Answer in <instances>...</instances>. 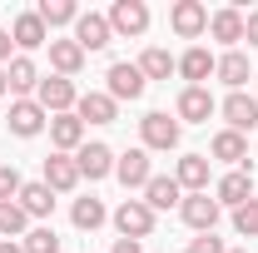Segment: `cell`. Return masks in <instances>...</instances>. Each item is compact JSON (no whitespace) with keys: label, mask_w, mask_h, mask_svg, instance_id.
<instances>
[{"label":"cell","mask_w":258,"mask_h":253,"mask_svg":"<svg viewBox=\"0 0 258 253\" xmlns=\"http://www.w3.org/2000/svg\"><path fill=\"white\" fill-rule=\"evenodd\" d=\"M35 104H40L45 114H70V109L80 104V90H75V80H64V75H45L40 90H35Z\"/></svg>","instance_id":"obj_1"},{"label":"cell","mask_w":258,"mask_h":253,"mask_svg":"<svg viewBox=\"0 0 258 253\" xmlns=\"http://www.w3.org/2000/svg\"><path fill=\"white\" fill-rule=\"evenodd\" d=\"M179 134H184V124H179V119H169L164 109H154V114H144V119H139V139H144V149L169 154V149H179Z\"/></svg>","instance_id":"obj_2"},{"label":"cell","mask_w":258,"mask_h":253,"mask_svg":"<svg viewBox=\"0 0 258 253\" xmlns=\"http://www.w3.org/2000/svg\"><path fill=\"white\" fill-rule=\"evenodd\" d=\"M114 228H119V238H149L154 233V209L144 204V199H124L119 209H114Z\"/></svg>","instance_id":"obj_3"},{"label":"cell","mask_w":258,"mask_h":253,"mask_svg":"<svg viewBox=\"0 0 258 253\" xmlns=\"http://www.w3.org/2000/svg\"><path fill=\"white\" fill-rule=\"evenodd\" d=\"M109 30L139 40V35L149 30V5H144V0H114V5H109Z\"/></svg>","instance_id":"obj_4"},{"label":"cell","mask_w":258,"mask_h":253,"mask_svg":"<svg viewBox=\"0 0 258 253\" xmlns=\"http://www.w3.org/2000/svg\"><path fill=\"white\" fill-rule=\"evenodd\" d=\"M169 25H174L179 40H199V35L209 30V5H204V0H174Z\"/></svg>","instance_id":"obj_5"},{"label":"cell","mask_w":258,"mask_h":253,"mask_svg":"<svg viewBox=\"0 0 258 253\" xmlns=\"http://www.w3.org/2000/svg\"><path fill=\"white\" fill-rule=\"evenodd\" d=\"M104 80H109V90H104V95L114 99V104H119V99H139V95H144V85H149V80H144V70H139V65H129V60H114Z\"/></svg>","instance_id":"obj_6"},{"label":"cell","mask_w":258,"mask_h":253,"mask_svg":"<svg viewBox=\"0 0 258 253\" xmlns=\"http://www.w3.org/2000/svg\"><path fill=\"white\" fill-rule=\"evenodd\" d=\"M214 109H219V104H214V95H209V85H184V90H179V104H174L179 124H204Z\"/></svg>","instance_id":"obj_7"},{"label":"cell","mask_w":258,"mask_h":253,"mask_svg":"<svg viewBox=\"0 0 258 253\" xmlns=\"http://www.w3.org/2000/svg\"><path fill=\"white\" fill-rule=\"evenodd\" d=\"M109 40H114L109 15H99V10H80V20H75V45L90 55V50H104Z\"/></svg>","instance_id":"obj_8"},{"label":"cell","mask_w":258,"mask_h":253,"mask_svg":"<svg viewBox=\"0 0 258 253\" xmlns=\"http://www.w3.org/2000/svg\"><path fill=\"white\" fill-rule=\"evenodd\" d=\"M219 199H209V194H189L184 204H179V219L189 223L194 233H214V223H219Z\"/></svg>","instance_id":"obj_9"},{"label":"cell","mask_w":258,"mask_h":253,"mask_svg":"<svg viewBox=\"0 0 258 253\" xmlns=\"http://www.w3.org/2000/svg\"><path fill=\"white\" fill-rule=\"evenodd\" d=\"M214 199H219V209L248 204V199H253V169H228L224 179L214 184Z\"/></svg>","instance_id":"obj_10"},{"label":"cell","mask_w":258,"mask_h":253,"mask_svg":"<svg viewBox=\"0 0 258 253\" xmlns=\"http://www.w3.org/2000/svg\"><path fill=\"white\" fill-rule=\"evenodd\" d=\"M219 114L228 119V129H233V134H248V129H258V99L238 90V95H228L224 104H219Z\"/></svg>","instance_id":"obj_11"},{"label":"cell","mask_w":258,"mask_h":253,"mask_svg":"<svg viewBox=\"0 0 258 253\" xmlns=\"http://www.w3.org/2000/svg\"><path fill=\"white\" fill-rule=\"evenodd\" d=\"M50 144H55L60 154H80V144H85V124H80L75 109H70V114H50Z\"/></svg>","instance_id":"obj_12"},{"label":"cell","mask_w":258,"mask_h":253,"mask_svg":"<svg viewBox=\"0 0 258 253\" xmlns=\"http://www.w3.org/2000/svg\"><path fill=\"white\" fill-rule=\"evenodd\" d=\"M75 164H80V179H109L114 174V149L109 144H80V154H75Z\"/></svg>","instance_id":"obj_13"},{"label":"cell","mask_w":258,"mask_h":253,"mask_svg":"<svg viewBox=\"0 0 258 253\" xmlns=\"http://www.w3.org/2000/svg\"><path fill=\"white\" fill-rule=\"evenodd\" d=\"M75 114H80V124H114L119 119V104L104 95V90H90V95H80Z\"/></svg>","instance_id":"obj_14"},{"label":"cell","mask_w":258,"mask_h":253,"mask_svg":"<svg viewBox=\"0 0 258 253\" xmlns=\"http://www.w3.org/2000/svg\"><path fill=\"white\" fill-rule=\"evenodd\" d=\"M114 174H119L124 189H144V184L154 179V169H149V149H129V154H119V159H114Z\"/></svg>","instance_id":"obj_15"},{"label":"cell","mask_w":258,"mask_h":253,"mask_svg":"<svg viewBox=\"0 0 258 253\" xmlns=\"http://www.w3.org/2000/svg\"><path fill=\"white\" fill-rule=\"evenodd\" d=\"M45 124H50V114H45L35 99H15V104H10V134H20V139H35Z\"/></svg>","instance_id":"obj_16"},{"label":"cell","mask_w":258,"mask_h":253,"mask_svg":"<svg viewBox=\"0 0 258 253\" xmlns=\"http://www.w3.org/2000/svg\"><path fill=\"white\" fill-rule=\"evenodd\" d=\"M45 189H50V194L80 189V164H75L70 154H50V159H45Z\"/></svg>","instance_id":"obj_17"},{"label":"cell","mask_w":258,"mask_h":253,"mask_svg":"<svg viewBox=\"0 0 258 253\" xmlns=\"http://www.w3.org/2000/svg\"><path fill=\"white\" fill-rule=\"evenodd\" d=\"M248 75H253V65H248V55H243V50H224V55H219V65H214V80H224L233 95L248 85Z\"/></svg>","instance_id":"obj_18"},{"label":"cell","mask_w":258,"mask_h":253,"mask_svg":"<svg viewBox=\"0 0 258 253\" xmlns=\"http://www.w3.org/2000/svg\"><path fill=\"white\" fill-rule=\"evenodd\" d=\"M209 154L224 159L228 169H248V139H243V134H233V129H219V134H214V144H209Z\"/></svg>","instance_id":"obj_19"},{"label":"cell","mask_w":258,"mask_h":253,"mask_svg":"<svg viewBox=\"0 0 258 253\" xmlns=\"http://www.w3.org/2000/svg\"><path fill=\"white\" fill-rule=\"evenodd\" d=\"M209 35H214L219 45H228V50H233V45L243 40V10H238V5L214 10V15H209Z\"/></svg>","instance_id":"obj_20"},{"label":"cell","mask_w":258,"mask_h":253,"mask_svg":"<svg viewBox=\"0 0 258 253\" xmlns=\"http://www.w3.org/2000/svg\"><path fill=\"white\" fill-rule=\"evenodd\" d=\"M174 179L189 194H209V154H184L174 164Z\"/></svg>","instance_id":"obj_21"},{"label":"cell","mask_w":258,"mask_h":253,"mask_svg":"<svg viewBox=\"0 0 258 253\" xmlns=\"http://www.w3.org/2000/svg\"><path fill=\"white\" fill-rule=\"evenodd\" d=\"M5 80H10V95H20V99H30L40 90V70H35L30 55H15V60L5 65Z\"/></svg>","instance_id":"obj_22"},{"label":"cell","mask_w":258,"mask_h":253,"mask_svg":"<svg viewBox=\"0 0 258 253\" xmlns=\"http://www.w3.org/2000/svg\"><path fill=\"white\" fill-rule=\"evenodd\" d=\"M144 204L159 214V209H179L184 204V189H179V179H169V174H154L149 184H144Z\"/></svg>","instance_id":"obj_23"},{"label":"cell","mask_w":258,"mask_h":253,"mask_svg":"<svg viewBox=\"0 0 258 253\" xmlns=\"http://www.w3.org/2000/svg\"><path fill=\"white\" fill-rule=\"evenodd\" d=\"M10 40H15L20 50H40V45H50V30H45V20H40L35 10H25V15H15Z\"/></svg>","instance_id":"obj_24"},{"label":"cell","mask_w":258,"mask_h":253,"mask_svg":"<svg viewBox=\"0 0 258 253\" xmlns=\"http://www.w3.org/2000/svg\"><path fill=\"white\" fill-rule=\"evenodd\" d=\"M214 65H219V55H209L204 45H189V50L179 55V75H184L189 85H204V80H214Z\"/></svg>","instance_id":"obj_25"},{"label":"cell","mask_w":258,"mask_h":253,"mask_svg":"<svg viewBox=\"0 0 258 253\" xmlns=\"http://www.w3.org/2000/svg\"><path fill=\"white\" fill-rule=\"evenodd\" d=\"M15 204L25 209V219H50V214H55V194L45 189V179H35V184H25V189L15 194Z\"/></svg>","instance_id":"obj_26"},{"label":"cell","mask_w":258,"mask_h":253,"mask_svg":"<svg viewBox=\"0 0 258 253\" xmlns=\"http://www.w3.org/2000/svg\"><path fill=\"white\" fill-rule=\"evenodd\" d=\"M50 65H55V75H64V80H75V75H80L85 50L75 45V35H70V40H50Z\"/></svg>","instance_id":"obj_27"},{"label":"cell","mask_w":258,"mask_h":253,"mask_svg":"<svg viewBox=\"0 0 258 253\" xmlns=\"http://www.w3.org/2000/svg\"><path fill=\"white\" fill-rule=\"evenodd\" d=\"M70 219H75V228H80V233H95L99 223L109 219V209H104V204H99L95 194H90V199H75V209H70Z\"/></svg>","instance_id":"obj_28"},{"label":"cell","mask_w":258,"mask_h":253,"mask_svg":"<svg viewBox=\"0 0 258 253\" xmlns=\"http://www.w3.org/2000/svg\"><path fill=\"white\" fill-rule=\"evenodd\" d=\"M134 65L144 70V80H169V75L179 70V60H174L169 50H159V45H149V50H144V55H139Z\"/></svg>","instance_id":"obj_29"},{"label":"cell","mask_w":258,"mask_h":253,"mask_svg":"<svg viewBox=\"0 0 258 253\" xmlns=\"http://www.w3.org/2000/svg\"><path fill=\"white\" fill-rule=\"evenodd\" d=\"M35 15L45 20V30H55V25H75V20H80V5H75V0H40Z\"/></svg>","instance_id":"obj_30"},{"label":"cell","mask_w":258,"mask_h":253,"mask_svg":"<svg viewBox=\"0 0 258 253\" xmlns=\"http://www.w3.org/2000/svg\"><path fill=\"white\" fill-rule=\"evenodd\" d=\"M0 233L5 238H25L30 233V219H25V209L10 199V204H0Z\"/></svg>","instance_id":"obj_31"},{"label":"cell","mask_w":258,"mask_h":253,"mask_svg":"<svg viewBox=\"0 0 258 253\" xmlns=\"http://www.w3.org/2000/svg\"><path fill=\"white\" fill-rule=\"evenodd\" d=\"M20 248L25 253H60V233H55V228H30V233L20 238Z\"/></svg>","instance_id":"obj_32"},{"label":"cell","mask_w":258,"mask_h":253,"mask_svg":"<svg viewBox=\"0 0 258 253\" xmlns=\"http://www.w3.org/2000/svg\"><path fill=\"white\" fill-rule=\"evenodd\" d=\"M233 228H238L243 238H258V199H248V204L233 209Z\"/></svg>","instance_id":"obj_33"},{"label":"cell","mask_w":258,"mask_h":253,"mask_svg":"<svg viewBox=\"0 0 258 253\" xmlns=\"http://www.w3.org/2000/svg\"><path fill=\"white\" fill-rule=\"evenodd\" d=\"M20 189H25L20 169H15V164H0V204H10V199H15Z\"/></svg>","instance_id":"obj_34"},{"label":"cell","mask_w":258,"mask_h":253,"mask_svg":"<svg viewBox=\"0 0 258 253\" xmlns=\"http://www.w3.org/2000/svg\"><path fill=\"white\" fill-rule=\"evenodd\" d=\"M184 253H228L224 238H214V233H199V238H189V248Z\"/></svg>","instance_id":"obj_35"},{"label":"cell","mask_w":258,"mask_h":253,"mask_svg":"<svg viewBox=\"0 0 258 253\" xmlns=\"http://www.w3.org/2000/svg\"><path fill=\"white\" fill-rule=\"evenodd\" d=\"M243 40H248V45H258V10H248V15H243Z\"/></svg>","instance_id":"obj_36"},{"label":"cell","mask_w":258,"mask_h":253,"mask_svg":"<svg viewBox=\"0 0 258 253\" xmlns=\"http://www.w3.org/2000/svg\"><path fill=\"white\" fill-rule=\"evenodd\" d=\"M10 45H15V40H10V30H0V65L15 60V55H10Z\"/></svg>","instance_id":"obj_37"},{"label":"cell","mask_w":258,"mask_h":253,"mask_svg":"<svg viewBox=\"0 0 258 253\" xmlns=\"http://www.w3.org/2000/svg\"><path fill=\"white\" fill-rule=\"evenodd\" d=\"M109 253H144V248H139L134 238H114V248H109Z\"/></svg>","instance_id":"obj_38"},{"label":"cell","mask_w":258,"mask_h":253,"mask_svg":"<svg viewBox=\"0 0 258 253\" xmlns=\"http://www.w3.org/2000/svg\"><path fill=\"white\" fill-rule=\"evenodd\" d=\"M0 253H25V248H20V243H10V238H5V243H0Z\"/></svg>","instance_id":"obj_39"},{"label":"cell","mask_w":258,"mask_h":253,"mask_svg":"<svg viewBox=\"0 0 258 253\" xmlns=\"http://www.w3.org/2000/svg\"><path fill=\"white\" fill-rule=\"evenodd\" d=\"M0 95H10V80H5V70H0Z\"/></svg>","instance_id":"obj_40"},{"label":"cell","mask_w":258,"mask_h":253,"mask_svg":"<svg viewBox=\"0 0 258 253\" xmlns=\"http://www.w3.org/2000/svg\"><path fill=\"white\" fill-rule=\"evenodd\" d=\"M228 253H238V248H228Z\"/></svg>","instance_id":"obj_41"}]
</instances>
